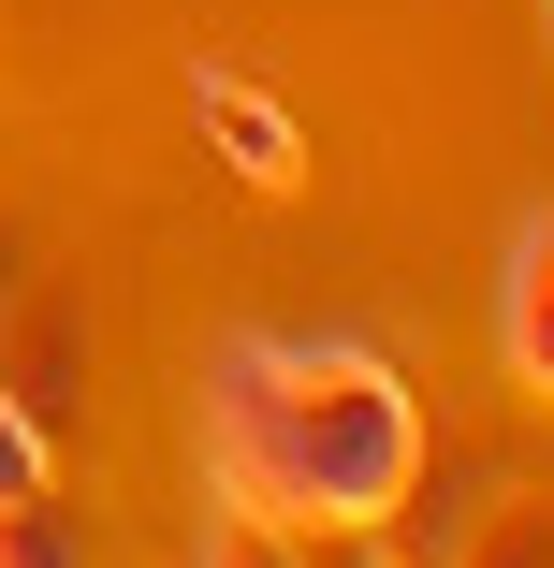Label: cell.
Here are the masks:
<instances>
[{"label":"cell","mask_w":554,"mask_h":568,"mask_svg":"<svg viewBox=\"0 0 554 568\" xmlns=\"http://www.w3.org/2000/svg\"><path fill=\"white\" fill-rule=\"evenodd\" d=\"M204 496L263 525H394L423 496V394L380 335H219L204 351Z\"/></svg>","instance_id":"1"},{"label":"cell","mask_w":554,"mask_h":568,"mask_svg":"<svg viewBox=\"0 0 554 568\" xmlns=\"http://www.w3.org/2000/svg\"><path fill=\"white\" fill-rule=\"evenodd\" d=\"M190 568H394V539H365V525H263V510H219L204 496Z\"/></svg>","instance_id":"2"},{"label":"cell","mask_w":554,"mask_h":568,"mask_svg":"<svg viewBox=\"0 0 554 568\" xmlns=\"http://www.w3.org/2000/svg\"><path fill=\"white\" fill-rule=\"evenodd\" d=\"M190 118H204L219 146H234V175H249V190H292V175H306V132L278 118V102H263L249 73H190Z\"/></svg>","instance_id":"3"},{"label":"cell","mask_w":554,"mask_h":568,"mask_svg":"<svg viewBox=\"0 0 554 568\" xmlns=\"http://www.w3.org/2000/svg\"><path fill=\"white\" fill-rule=\"evenodd\" d=\"M496 351L525 394H554V219H525L511 263H496Z\"/></svg>","instance_id":"4"},{"label":"cell","mask_w":554,"mask_h":568,"mask_svg":"<svg viewBox=\"0 0 554 568\" xmlns=\"http://www.w3.org/2000/svg\"><path fill=\"white\" fill-rule=\"evenodd\" d=\"M437 568H554V496H496V510H467Z\"/></svg>","instance_id":"5"},{"label":"cell","mask_w":554,"mask_h":568,"mask_svg":"<svg viewBox=\"0 0 554 568\" xmlns=\"http://www.w3.org/2000/svg\"><path fill=\"white\" fill-rule=\"evenodd\" d=\"M16 496H59V423L0 379V510H16Z\"/></svg>","instance_id":"6"},{"label":"cell","mask_w":554,"mask_h":568,"mask_svg":"<svg viewBox=\"0 0 554 568\" xmlns=\"http://www.w3.org/2000/svg\"><path fill=\"white\" fill-rule=\"evenodd\" d=\"M0 568H88V525L59 496H16V510H0Z\"/></svg>","instance_id":"7"},{"label":"cell","mask_w":554,"mask_h":568,"mask_svg":"<svg viewBox=\"0 0 554 568\" xmlns=\"http://www.w3.org/2000/svg\"><path fill=\"white\" fill-rule=\"evenodd\" d=\"M30 292H44V234L0 204V335H16V306H30Z\"/></svg>","instance_id":"8"},{"label":"cell","mask_w":554,"mask_h":568,"mask_svg":"<svg viewBox=\"0 0 554 568\" xmlns=\"http://www.w3.org/2000/svg\"><path fill=\"white\" fill-rule=\"evenodd\" d=\"M540 44H554V0H540Z\"/></svg>","instance_id":"9"}]
</instances>
